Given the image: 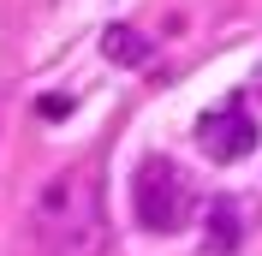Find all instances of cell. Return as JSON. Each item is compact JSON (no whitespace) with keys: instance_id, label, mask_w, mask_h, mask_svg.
Masks as SVG:
<instances>
[{"instance_id":"6da1fadb","label":"cell","mask_w":262,"mask_h":256,"mask_svg":"<svg viewBox=\"0 0 262 256\" xmlns=\"http://www.w3.org/2000/svg\"><path fill=\"white\" fill-rule=\"evenodd\" d=\"M36 239L48 256H101L107 250V203L96 167H66L36 197Z\"/></svg>"},{"instance_id":"7a4b0ae2","label":"cell","mask_w":262,"mask_h":256,"mask_svg":"<svg viewBox=\"0 0 262 256\" xmlns=\"http://www.w3.org/2000/svg\"><path fill=\"white\" fill-rule=\"evenodd\" d=\"M131 203H137V226L143 232H179L196 221V185L179 161L149 155L131 179Z\"/></svg>"},{"instance_id":"3957f363","label":"cell","mask_w":262,"mask_h":256,"mask_svg":"<svg viewBox=\"0 0 262 256\" xmlns=\"http://www.w3.org/2000/svg\"><path fill=\"white\" fill-rule=\"evenodd\" d=\"M196 143H203L209 161H238V155L256 149V119H250L238 101H232V108H209L196 119Z\"/></svg>"},{"instance_id":"277c9868","label":"cell","mask_w":262,"mask_h":256,"mask_svg":"<svg viewBox=\"0 0 262 256\" xmlns=\"http://www.w3.org/2000/svg\"><path fill=\"white\" fill-rule=\"evenodd\" d=\"M238 239H245V203H238V197H214L209 203V250L232 256Z\"/></svg>"},{"instance_id":"5b68a950","label":"cell","mask_w":262,"mask_h":256,"mask_svg":"<svg viewBox=\"0 0 262 256\" xmlns=\"http://www.w3.org/2000/svg\"><path fill=\"white\" fill-rule=\"evenodd\" d=\"M101 54L114 66H143L149 60V36H137L131 24H107V30H101Z\"/></svg>"},{"instance_id":"8992f818","label":"cell","mask_w":262,"mask_h":256,"mask_svg":"<svg viewBox=\"0 0 262 256\" xmlns=\"http://www.w3.org/2000/svg\"><path fill=\"white\" fill-rule=\"evenodd\" d=\"M42 113H48V119H60V113H72V101H66V96H42Z\"/></svg>"}]
</instances>
